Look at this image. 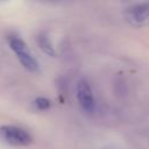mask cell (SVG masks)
<instances>
[{
	"label": "cell",
	"mask_w": 149,
	"mask_h": 149,
	"mask_svg": "<svg viewBox=\"0 0 149 149\" xmlns=\"http://www.w3.org/2000/svg\"><path fill=\"white\" fill-rule=\"evenodd\" d=\"M7 42L12 51L16 55V58L21 65L29 72H36L38 70V62L28 49L27 43L17 35L10 34L7 36Z\"/></svg>",
	"instance_id": "obj_1"
},
{
	"label": "cell",
	"mask_w": 149,
	"mask_h": 149,
	"mask_svg": "<svg viewBox=\"0 0 149 149\" xmlns=\"http://www.w3.org/2000/svg\"><path fill=\"white\" fill-rule=\"evenodd\" d=\"M0 139L15 147H27L33 143V136L24 128L15 125L0 126Z\"/></svg>",
	"instance_id": "obj_2"
},
{
	"label": "cell",
	"mask_w": 149,
	"mask_h": 149,
	"mask_svg": "<svg viewBox=\"0 0 149 149\" xmlns=\"http://www.w3.org/2000/svg\"><path fill=\"white\" fill-rule=\"evenodd\" d=\"M76 95H77V100H78L80 107L85 112L92 113L94 111L95 100H94L93 91H92L90 83L86 79H79L78 80L77 87H76Z\"/></svg>",
	"instance_id": "obj_3"
},
{
	"label": "cell",
	"mask_w": 149,
	"mask_h": 149,
	"mask_svg": "<svg viewBox=\"0 0 149 149\" xmlns=\"http://www.w3.org/2000/svg\"><path fill=\"white\" fill-rule=\"evenodd\" d=\"M127 20L134 26H142L149 22V1L137 2L126 9Z\"/></svg>",
	"instance_id": "obj_4"
},
{
	"label": "cell",
	"mask_w": 149,
	"mask_h": 149,
	"mask_svg": "<svg viewBox=\"0 0 149 149\" xmlns=\"http://www.w3.org/2000/svg\"><path fill=\"white\" fill-rule=\"evenodd\" d=\"M36 42H37V45L40 47V49L45 52L47 55L49 56H56V51L52 47V43L50 42L49 40V36L45 34V33H40L37 36H36Z\"/></svg>",
	"instance_id": "obj_5"
},
{
	"label": "cell",
	"mask_w": 149,
	"mask_h": 149,
	"mask_svg": "<svg viewBox=\"0 0 149 149\" xmlns=\"http://www.w3.org/2000/svg\"><path fill=\"white\" fill-rule=\"evenodd\" d=\"M34 106L38 111H48L51 107V101L45 97H38L34 100Z\"/></svg>",
	"instance_id": "obj_6"
}]
</instances>
